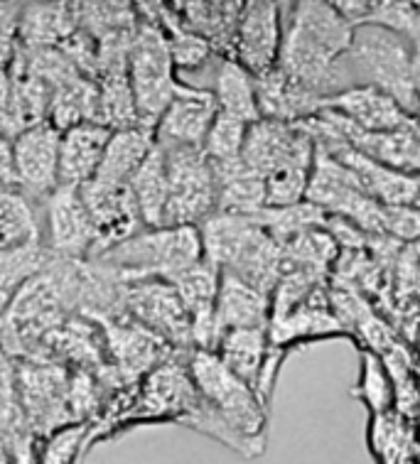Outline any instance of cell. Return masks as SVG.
<instances>
[{"instance_id": "obj_27", "label": "cell", "mask_w": 420, "mask_h": 464, "mask_svg": "<svg viewBox=\"0 0 420 464\" xmlns=\"http://www.w3.org/2000/svg\"><path fill=\"white\" fill-rule=\"evenodd\" d=\"M354 396L369 408L371 415H384L391 411L394 383H391L386 366L371 352H362V366H359V381H357Z\"/></svg>"}, {"instance_id": "obj_30", "label": "cell", "mask_w": 420, "mask_h": 464, "mask_svg": "<svg viewBox=\"0 0 420 464\" xmlns=\"http://www.w3.org/2000/svg\"><path fill=\"white\" fill-rule=\"evenodd\" d=\"M155 25L168 37L170 57H172L175 69H197L210 60L211 44L207 43V37L187 30L180 23H170V20H162V23H155Z\"/></svg>"}, {"instance_id": "obj_4", "label": "cell", "mask_w": 420, "mask_h": 464, "mask_svg": "<svg viewBox=\"0 0 420 464\" xmlns=\"http://www.w3.org/2000/svg\"><path fill=\"white\" fill-rule=\"evenodd\" d=\"M187 369L200 396L217 411L219 418L234 430L236 438L244 442L249 455H256L259 450L253 445L266 430V403L259 398V393L229 372L214 352L194 349Z\"/></svg>"}, {"instance_id": "obj_7", "label": "cell", "mask_w": 420, "mask_h": 464, "mask_svg": "<svg viewBox=\"0 0 420 464\" xmlns=\"http://www.w3.org/2000/svg\"><path fill=\"white\" fill-rule=\"evenodd\" d=\"M20 408L34 438H50L52 432L74 425L69 403V373L57 362L13 359Z\"/></svg>"}, {"instance_id": "obj_21", "label": "cell", "mask_w": 420, "mask_h": 464, "mask_svg": "<svg viewBox=\"0 0 420 464\" xmlns=\"http://www.w3.org/2000/svg\"><path fill=\"white\" fill-rule=\"evenodd\" d=\"M337 10L352 23L354 27L359 25H378L384 30L401 34L405 40H420V3H396V0H345L335 3Z\"/></svg>"}, {"instance_id": "obj_13", "label": "cell", "mask_w": 420, "mask_h": 464, "mask_svg": "<svg viewBox=\"0 0 420 464\" xmlns=\"http://www.w3.org/2000/svg\"><path fill=\"white\" fill-rule=\"evenodd\" d=\"M79 197L99 237L96 254H102L103 248L121 244L145 228L128 185H109L102 179H92L84 187H79Z\"/></svg>"}, {"instance_id": "obj_15", "label": "cell", "mask_w": 420, "mask_h": 464, "mask_svg": "<svg viewBox=\"0 0 420 464\" xmlns=\"http://www.w3.org/2000/svg\"><path fill=\"white\" fill-rule=\"evenodd\" d=\"M327 109L337 111L342 119H347L364 133H391L415 121L388 93L366 84H357L332 96Z\"/></svg>"}, {"instance_id": "obj_1", "label": "cell", "mask_w": 420, "mask_h": 464, "mask_svg": "<svg viewBox=\"0 0 420 464\" xmlns=\"http://www.w3.org/2000/svg\"><path fill=\"white\" fill-rule=\"evenodd\" d=\"M354 25L335 3H295L283 27L278 69L329 102L354 86L352 72L347 67Z\"/></svg>"}, {"instance_id": "obj_19", "label": "cell", "mask_w": 420, "mask_h": 464, "mask_svg": "<svg viewBox=\"0 0 420 464\" xmlns=\"http://www.w3.org/2000/svg\"><path fill=\"white\" fill-rule=\"evenodd\" d=\"M152 150H155L152 128L133 126L113 130L106 152H103L102 168L93 179H102L109 185H128Z\"/></svg>"}, {"instance_id": "obj_9", "label": "cell", "mask_w": 420, "mask_h": 464, "mask_svg": "<svg viewBox=\"0 0 420 464\" xmlns=\"http://www.w3.org/2000/svg\"><path fill=\"white\" fill-rule=\"evenodd\" d=\"M43 244L59 261H89L99 237L76 187H57L43 202Z\"/></svg>"}, {"instance_id": "obj_8", "label": "cell", "mask_w": 420, "mask_h": 464, "mask_svg": "<svg viewBox=\"0 0 420 464\" xmlns=\"http://www.w3.org/2000/svg\"><path fill=\"white\" fill-rule=\"evenodd\" d=\"M123 314L165 344L194 346L192 320L170 280L128 283L123 290Z\"/></svg>"}, {"instance_id": "obj_5", "label": "cell", "mask_w": 420, "mask_h": 464, "mask_svg": "<svg viewBox=\"0 0 420 464\" xmlns=\"http://www.w3.org/2000/svg\"><path fill=\"white\" fill-rule=\"evenodd\" d=\"M128 76L138 121L141 126L155 130V123L180 89L168 37L155 23H145L133 33L128 44Z\"/></svg>"}, {"instance_id": "obj_6", "label": "cell", "mask_w": 420, "mask_h": 464, "mask_svg": "<svg viewBox=\"0 0 420 464\" xmlns=\"http://www.w3.org/2000/svg\"><path fill=\"white\" fill-rule=\"evenodd\" d=\"M160 148V145H158ZM168 168L165 227L200 228L217 214V175L202 148H160Z\"/></svg>"}, {"instance_id": "obj_37", "label": "cell", "mask_w": 420, "mask_h": 464, "mask_svg": "<svg viewBox=\"0 0 420 464\" xmlns=\"http://www.w3.org/2000/svg\"><path fill=\"white\" fill-rule=\"evenodd\" d=\"M415 121H418V123H420V116H418V119H415Z\"/></svg>"}, {"instance_id": "obj_10", "label": "cell", "mask_w": 420, "mask_h": 464, "mask_svg": "<svg viewBox=\"0 0 420 464\" xmlns=\"http://www.w3.org/2000/svg\"><path fill=\"white\" fill-rule=\"evenodd\" d=\"M59 135L50 121H40L13 138V187L30 202H44L59 187Z\"/></svg>"}, {"instance_id": "obj_22", "label": "cell", "mask_w": 420, "mask_h": 464, "mask_svg": "<svg viewBox=\"0 0 420 464\" xmlns=\"http://www.w3.org/2000/svg\"><path fill=\"white\" fill-rule=\"evenodd\" d=\"M210 92L217 99L219 113L234 116V119L244 121L249 126L261 121L256 79L239 62L229 60V57L219 62L217 74H214V86H211Z\"/></svg>"}, {"instance_id": "obj_26", "label": "cell", "mask_w": 420, "mask_h": 464, "mask_svg": "<svg viewBox=\"0 0 420 464\" xmlns=\"http://www.w3.org/2000/svg\"><path fill=\"white\" fill-rule=\"evenodd\" d=\"M72 10L67 5H54V3H37V5H25L20 10V27L17 34H23L30 47L44 50L52 47L59 40H64L72 33Z\"/></svg>"}, {"instance_id": "obj_18", "label": "cell", "mask_w": 420, "mask_h": 464, "mask_svg": "<svg viewBox=\"0 0 420 464\" xmlns=\"http://www.w3.org/2000/svg\"><path fill=\"white\" fill-rule=\"evenodd\" d=\"M332 158H337L342 165L352 169L357 179L362 182L364 192L371 199H376L381 207H411L413 199H415V192L420 187L418 175L386 168V165L371 160L354 148H345Z\"/></svg>"}, {"instance_id": "obj_31", "label": "cell", "mask_w": 420, "mask_h": 464, "mask_svg": "<svg viewBox=\"0 0 420 464\" xmlns=\"http://www.w3.org/2000/svg\"><path fill=\"white\" fill-rule=\"evenodd\" d=\"M388 413L374 415V425H371V448L376 450L378 462L394 464V457L401 452V428L394 422Z\"/></svg>"}, {"instance_id": "obj_33", "label": "cell", "mask_w": 420, "mask_h": 464, "mask_svg": "<svg viewBox=\"0 0 420 464\" xmlns=\"http://www.w3.org/2000/svg\"><path fill=\"white\" fill-rule=\"evenodd\" d=\"M0 185L13 187V140L0 133Z\"/></svg>"}, {"instance_id": "obj_24", "label": "cell", "mask_w": 420, "mask_h": 464, "mask_svg": "<svg viewBox=\"0 0 420 464\" xmlns=\"http://www.w3.org/2000/svg\"><path fill=\"white\" fill-rule=\"evenodd\" d=\"M54 256L40 241L0 251V314L23 287L50 268Z\"/></svg>"}, {"instance_id": "obj_12", "label": "cell", "mask_w": 420, "mask_h": 464, "mask_svg": "<svg viewBox=\"0 0 420 464\" xmlns=\"http://www.w3.org/2000/svg\"><path fill=\"white\" fill-rule=\"evenodd\" d=\"M219 106L210 89H194L180 82L175 99L155 123V145L160 148H202Z\"/></svg>"}, {"instance_id": "obj_14", "label": "cell", "mask_w": 420, "mask_h": 464, "mask_svg": "<svg viewBox=\"0 0 420 464\" xmlns=\"http://www.w3.org/2000/svg\"><path fill=\"white\" fill-rule=\"evenodd\" d=\"M106 126L96 121L76 123L59 135V187H84L96 178L111 140Z\"/></svg>"}, {"instance_id": "obj_16", "label": "cell", "mask_w": 420, "mask_h": 464, "mask_svg": "<svg viewBox=\"0 0 420 464\" xmlns=\"http://www.w3.org/2000/svg\"><path fill=\"white\" fill-rule=\"evenodd\" d=\"M256 93H259L261 119L280 121V123H303L327 109V99L290 79L283 69H273L266 76H259Z\"/></svg>"}, {"instance_id": "obj_28", "label": "cell", "mask_w": 420, "mask_h": 464, "mask_svg": "<svg viewBox=\"0 0 420 464\" xmlns=\"http://www.w3.org/2000/svg\"><path fill=\"white\" fill-rule=\"evenodd\" d=\"M246 133H249V123L234 119V116H227V113H217L210 133L204 138V155L214 165H227V162L241 160Z\"/></svg>"}, {"instance_id": "obj_35", "label": "cell", "mask_w": 420, "mask_h": 464, "mask_svg": "<svg viewBox=\"0 0 420 464\" xmlns=\"http://www.w3.org/2000/svg\"><path fill=\"white\" fill-rule=\"evenodd\" d=\"M411 207H413V209H415V211H418V214H420V187H418V192H415V199H413V204H411Z\"/></svg>"}, {"instance_id": "obj_11", "label": "cell", "mask_w": 420, "mask_h": 464, "mask_svg": "<svg viewBox=\"0 0 420 464\" xmlns=\"http://www.w3.org/2000/svg\"><path fill=\"white\" fill-rule=\"evenodd\" d=\"M283 20L280 5L270 0H251L241 5L239 25H236L231 60L253 76H266L278 69L280 47H283Z\"/></svg>"}, {"instance_id": "obj_2", "label": "cell", "mask_w": 420, "mask_h": 464, "mask_svg": "<svg viewBox=\"0 0 420 464\" xmlns=\"http://www.w3.org/2000/svg\"><path fill=\"white\" fill-rule=\"evenodd\" d=\"M204 258L200 228L160 227L143 228L126 241L103 248L89 263L113 273L121 283L172 280Z\"/></svg>"}, {"instance_id": "obj_17", "label": "cell", "mask_w": 420, "mask_h": 464, "mask_svg": "<svg viewBox=\"0 0 420 464\" xmlns=\"http://www.w3.org/2000/svg\"><path fill=\"white\" fill-rule=\"evenodd\" d=\"M273 303L270 295L256 290L229 270H221L217 293V330L219 339L231 330H266Z\"/></svg>"}, {"instance_id": "obj_32", "label": "cell", "mask_w": 420, "mask_h": 464, "mask_svg": "<svg viewBox=\"0 0 420 464\" xmlns=\"http://www.w3.org/2000/svg\"><path fill=\"white\" fill-rule=\"evenodd\" d=\"M384 231L413 241L420 237V214L413 207H384Z\"/></svg>"}, {"instance_id": "obj_29", "label": "cell", "mask_w": 420, "mask_h": 464, "mask_svg": "<svg viewBox=\"0 0 420 464\" xmlns=\"http://www.w3.org/2000/svg\"><path fill=\"white\" fill-rule=\"evenodd\" d=\"M92 442V422H74L43 440L37 464H79Z\"/></svg>"}, {"instance_id": "obj_23", "label": "cell", "mask_w": 420, "mask_h": 464, "mask_svg": "<svg viewBox=\"0 0 420 464\" xmlns=\"http://www.w3.org/2000/svg\"><path fill=\"white\" fill-rule=\"evenodd\" d=\"M131 195L135 199L141 221L145 228L165 227V209H168V168H165V155L155 145V150L148 155V160L141 165L133 179L128 182Z\"/></svg>"}, {"instance_id": "obj_20", "label": "cell", "mask_w": 420, "mask_h": 464, "mask_svg": "<svg viewBox=\"0 0 420 464\" xmlns=\"http://www.w3.org/2000/svg\"><path fill=\"white\" fill-rule=\"evenodd\" d=\"M214 354L224 362L229 372L249 383L256 393L261 389L263 373L269 366V332L231 330L219 339ZM261 398V396H259Z\"/></svg>"}, {"instance_id": "obj_34", "label": "cell", "mask_w": 420, "mask_h": 464, "mask_svg": "<svg viewBox=\"0 0 420 464\" xmlns=\"http://www.w3.org/2000/svg\"><path fill=\"white\" fill-rule=\"evenodd\" d=\"M411 76H413V86H415V93L420 99V40H415L411 47Z\"/></svg>"}, {"instance_id": "obj_36", "label": "cell", "mask_w": 420, "mask_h": 464, "mask_svg": "<svg viewBox=\"0 0 420 464\" xmlns=\"http://www.w3.org/2000/svg\"><path fill=\"white\" fill-rule=\"evenodd\" d=\"M79 464H86V462H84V459H82V462H79Z\"/></svg>"}, {"instance_id": "obj_25", "label": "cell", "mask_w": 420, "mask_h": 464, "mask_svg": "<svg viewBox=\"0 0 420 464\" xmlns=\"http://www.w3.org/2000/svg\"><path fill=\"white\" fill-rule=\"evenodd\" d=\"M43 238V224L33 202L15 187L0 185V251Z\"/></svg>"}, {"instance_id": "obj_3", "label": "cell", "mask_w": 420, "mask_h": 464, "mask_svg": "<svg viewBox=\"0 0 420 464\" xmlns=\"http://www.w3.org/2000/svg\"><path fill=\"white\" fill-rule=\"evenodd\" d=\"M411 40L378 25L354 27L352 47L347 52V67L354 84L376 86L398 106L418 119L420 99L411 76Z\"/></svg>"}]
</instances>
